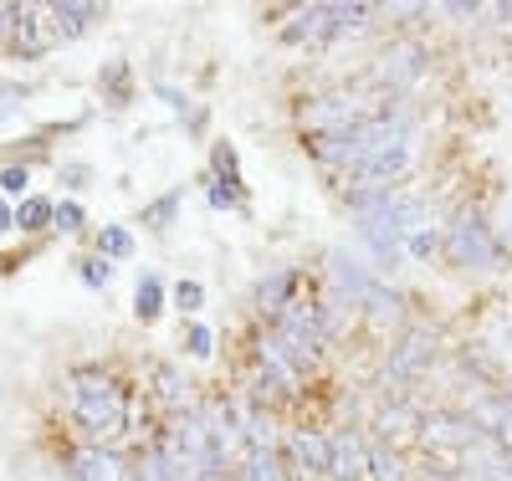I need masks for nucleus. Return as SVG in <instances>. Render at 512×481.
<instances>
[{
	"label": "nucleus",
	"mask_w": 512,
	"mask_h": 481,
	"mask_svg": "<svg viewBox=\"0 0 512 481\" xmlns=\"http://www.w3.org/2000/svg\"><path fill=\"white\" fill-rule=\"evenodd\" d=\"M292 287H297V277H292V272H272V277H262V282H256V308L277 318V313L287 308V302H292Z\"/></svg>",
	"instance_id": "nucleus-17"
},
{
	"label": "nucleus",
	"mask_w": 512,
	"mask_h": 481,
	"mask_svg": "<svg viewBox=\"0 0 512 481\" xmlns=\"http://www.w3.org/2000/svg\"><path fill=\"white\" fill-rule=\"evenodd\" d=\"M364 481H405V466H400V451L369 441V476Z\"/></svg>",
	"instance_id": "nucleus-21"
},
{
	"label": "nucleus",
	"mask_w": 512,
	"mask_h": 481,
	"mask_svg": "<svg viewBox=\"0 0 512 481\" xmlns=\"http://www.w3.org/2000/svg\"><path fill=\"white\" fill-rule=\"evenodd\" d=\"M26 185H31V169H26V164L0 169V190H6V195H26Z\"/></svg>",
	"instance_id": "nucleus-32"
},
{
	"label": "nucleus",
	"mask_w": 512,
	"mask_h": 481,
	"mask_svg": "<svg viewBox=\"0 0 512 481\" xmlns=\"http://www.w3.org/2000/svg\"><path fill=\"white\" fill-rule=\"evenodd\" d=\"M466 476L472 481H512V456L497 451L492 441H477L466 451Z\"/></svg>",
	"instance_id": "nucleus-14"
},
{
	"label": "nucleus",
	"mask_w": 512,
	"mask_h": 481,
	"mask_svg": "<svg viewBox=\"0 0 512 481\" xmlns=\"http://www.w3.org/2000/svg\"><path fill=\"white\" fill-rule=\"evenodd\" d=\"M374 113H384V108H374L359 93H328V98H313L303 108V128H313L318 139H333V134H349V128L369 123Z\"/></svg>",
	"instance_id": "nucleus-3"
},
{
	"label": "nucleus",
	"mask_w": 512,
	"mask_h": 481,
	"mask_svg": "<svg viewBox=\"0 0 512 481\" xmlns=\"http://www.w3.org/2000/svg\"><path fill=\"white\" fill-rule=\"evenodd\" d=\"M154 405L169 410V415H190V379L175 369V364H154Z\"/></svg>",
	"instance_id": "nucleus-13"
},
{
	"label": "nucleus",
	"mask_w": 512,
	"mask_h": 481,
	"mask_svg": "<svg viewBox=\"0 0 512 481\" xmlns=\"http://www.w3.org/2000/svg\"><path fill=\"white\" fill-rule=\"evenodd\" d=\"M128 251H134V236H128L123 226H103V236H98V256L118 261V256H128Z\"/></svg>",
	"instance_id": "nucleus-26"
},
{
	"label": "nucleus",
	"mask_w": 512,
	"mask_h": 481,
	"mask_svg": "<svg viewBox=\"0 0 512 481\" xmlns=\"http://www.w3.org/2000/svg\"><path fill=\"white\" fill-rule=\"evenodd\" d=\"M374 430H379V446H405V441H415L420 435V410L415 405H405V400H395V405H384L379 415H374Z\"/></svg>",
	"instance_id": "nucleus-12"
},
{
	"label": "nucleus",
	"mask_w": 512,
	"mask_h": 481,
	"mask_svg": "<svg viewBox=\"0 0 512 481\" xmlns=\"http://www.w3.org/2000/svg\"><path fill=\"white\" fill-rule=\"evenodd\" d=\"M441 251H446L451 267H461V272H492L497 256H502L482 210H461L456 221L446 226V236H441Z\"/></svg>",
	"instance_id": "nucleus-2"
},
{
	"label": "nucleus",
	"mask_w": 512,
	"mask_h": 481,
	"mask_svg": "<svg viewBox=\"0 0 512 481\" xmlns=\"http://www.w3.org/2000/svg\"><path fill=\"white\" fill-rule=\"evenodd\" d=\"M425 62H431V52H425L420 41H400V47L384 52V62H379V82L405 87V82H415V77L425 72Z\"/></svg>",
	"instance_id": "nucleus-11"
},
{
	"label": "nucleus",
	"mask_w": 512,
	"mask_h": 481,
	"mask_svg": "<svg viewBox=\"0 0 512 481\" xmlns=\"http://www.w3.org/2000/svg\"><path fill=\"white\" fill-rule=\"evenodd\" d=\"M507 338H512V318H507Z\"/></svg>",
	"instance_id": "nucleus-37"
},
{
	"label": "nucleus",
	"mask_w": 512,
	"mask_h": 481,
	"mask_svg": "<svg viewBox=\"0 0 512 481\" xmlns=\"http://www.w3.org/2000/svg\"><path fill=\"white\" fill-rule=\"evenodd\" d=\"M420 441L436 446V451H472L487 435L472 420V410H425L420 415Z\"/></svg>",
	"instance_id": "nucleus-4"
},
{
	"label": "nucleus",
	"mask_w": 512,
	"mask_h": 481,
	"mask_svg": "<svg viewBox=\"0 0 512 481\" xmlns=\"http://www.w3.org/2000/svg\"><path fill=\"white\" fill-rule=\"evenodd\" d=\"M436 364V328H410V333H400V343L390 348V364H384V384H405V379H415V374H425Z\"/></svg>",
	"instance_id": "nucleus-6"
},
{
	"label": "nucleus",
	"mask_w": 512,
	"mask_h": 481,
	"mask_svg": "<svg viewBox=\"0 0 512 481\" xmlns=\"http://www.w3.org/2000/svg\"><path fill=\"white\" fill-rule=\"evenodd\" d=\"M52 226H57V231H67V236H77L82 226H88V215H82V205H77V200H62V205H57V215H52Z\"/></svg>",
	"instance_id": "nucleus-27"
},
{
	"label": "nucleus",
	"mask_w": 512,
	"mask_h": 481,
	"mask_svg": "<svg viewBox=\"0 0 512 481\" xmlns=\"http://www.w3.org/2000/svg\"><path fill=\"white\" fill-rule=\"evenodd\" d=\"M67 466H72L77 481H134V466H128L113 446H93V441H82L67 456Z\"/></svg>",
	"instance_id": "nucleus-8"
},
{
	"label": "nucleus",
	"mask_w": 512,
	"mask_h": 481,
	"mask_svg": "<svg viewBox=\"0 0 512 481\" xmlns=\"http://www.w3.org/2000/svg\"><path fill=\"white\" fill-rule=\"evenodd\" d=\"M11 226H16V215L6 210V200H0V231H11Z\"/></svg>",
	"instance_id": "nucleus-36"
},
{
	"label": "nucleus",
	"mask_w": 512,
	"mask_h": 481,
	"mask_svg": "<svg viewBox=\"0 0 512 481\" xmlns=\"http://www.w3.org/2000/svg\"><path fill=\"white\" fill-rule=\"evenodd\" d=\"M72 420L82 425V435H88L93 446H108L113 435L128 430V395H123V384L103 369H72Z\"/></svg>",
	"instance_id": "nucleus-1"
},
{
	"label": "nucleus",
	"mask_w": 512,
	"mask_h": 481,
	"mask_svg": "<svg viewBox=\"0 0 512 481\" xmlns=\"http://www.w3.org/2000/svg\"><path fill=\"white\" fill-rule=\"evenodd\" d=\"M185 348H190L195 359H210V354H216V333H210L205 323H195V328H190V338H185Z\"/></svg>",
	"instance_id": "nucleus-31"
},
{
	"label": "nucleus",
	"mask_w": 512,
	"mask_h": 481,
	"mask_svg": "<svg viewBox=\"0 0 512 481\" xmlns=\"http://www.w3.org/2000/svg\"><path fill=\"white\" fill-rule=\"evenodd\" d=\"M328 446H333V456H328V481H364V476H369V441H364L359 430L328 435Z\"/></svg>",
	"instance_id": "nucleus-10"
},
{
	"label": "nucleus",
	"mask_w": 512,
	"mask_h": 481,
	"mask_svg": "<svg viewBox=\"0 0 512 481\" xmlns=\"http://www.w3.org/2000/svg\"><path fill=\"white\" fill-rule=\"evenodd\" d=\"M82 282H88V287H108L113 282V261L108 256H88V261H82Z\"/></svg>",
	"instance_id": "nucleus-29"
},
{
	"label": "nucleus",
	"mask_w": 512,
	"mask_h": 481,
	"mask_svg": "<svg viewBox=\"0 0 512 481\" xmlns=\"http://www.w3.org/2000/svg\"><path fill=\"white\" fill-rule=\"evenodd\" d=\"M175 302H180V313H200L205 287H200V282H180V287H175Z\"/></svg>",
	"instance_id": "nucleus-33"
},
{
	"label": "nucleus",
	"mask_w": 512,
	"mask_h": 481,
	"mask_svg": "<svg viewBox=\"0 0 512 481\" xmlns=\"http://www.w3.org/2000/svg\"><path fill=\"white\" fill-rule=\"evenodd\" d=\"M62 180L67 185H82V180H88V164H62Z\"/></svg>",
	"instance_id": "nucleus-35"
},
{
	"label": "nucleus",
	"mask_w": 512,
	"mask_h": 481,
	"mask_svg": "<svg viewBox=\"0 0 512 481\" xmlns=\"http://www.w3.org/2000/svg\"><path fill=\"white\" fill-rule=\"evenodd\" d=\"M21 103H26V87L0 77V123H6V118H16V113H21Z\"/></svg>",
	"instance_id": "nucleus-28"
},
{
	"label": "nucleus",
	"mask_w": 512,
	"mask_h": 481,
	"mask_svg": "<svg viewBox=\"0 0 512 481\" xmlns=\"http://www.w3.org/2000/svg\"><path fill=\"white\" fill-rule=\"evenodd\" d=\"M328 456H333L328 435H318V430H287V471H292V481L328 476Z\"/></svg>",
	"instance_id": "nucleus-9"
},
{
	"label": "nucleus",
	"mask_w": 512,
	"mask_h": 481,
	"mask_svg": "<svg viewBox=\"0 0 512 481\" xmlns=\"http://www.w3.org/2000/svg\"><path fill=\"white\" fill-rule=\"evenodd\" d=\"M210 164H216V174H221V185L241 190V164H236V149H231V144H216V149H210Z\"/></svg>",
	"instance_id": "nucleus-25"
},
{
	"label": "nucleus",
	"mask_w": 512,
	"mask_h": 481,
	"mask_svg": "<svg viewBox=\"0 0 512 481\" xmlns=\"http://www.w3.org/2000/svg\"><path fill=\"white\" fill-rule=\"evenodd\" d=\"M52 215H57V205H52V200L26 195V200H21V210H16V226H21V231H47V226H52Z\"/></svg>",
	"instance_id": "nucleus-22"
},
{
	"label": "nucleus",
	"mask_w": 512,
	"mask_h": 481,
	"mask_svg": "<svg viewBox=\"0 0 512 481\" xmlns=\"http://www.w3.org/2000/svg\"><path fill=\"white\" fill-rule=\"evenodd\" d=\"M236 476H241V481H292V471L282 466L277 451H246V461H241Z\"/></svg>",
	"instance_id": "nucleus-18"
},
{
	"label": "nucleus",
	"mask_w": 512,
	"mask_h": 481,
	"mask_svg": "<svg viewBox=\"0 0 512 481\" xmlns=\"http://www.w3.org/2000/svg\"><path fill=\"white\" fill-rule=\"evenodd\" d=\"M180 200H185V190H169V195L149 200V205H144V226H154V231H169V221H175Z\"/></svg>",
	"instance_id": "nucleus-23"
},
{
	"label": "nucleus",
	"mask_w": 512,
	"mask_h": 481,
	"mask_svg": "<svg viewBox=\"0 0 512 481\" xmlns=\"http://www.w3.org/2000/svg\"><path fill=\"white\" fill-rule=\"evenodd\" d=\"M134 313H139L144 323H154V318L164 313V282H159L154 272H144L139 287H134Z\"/></svg>",
	"instance_id": "nucleus-20"
},
{
	"label": "nucleus",
	"mask_w": 512,
	"mask_h": 481,
	"mask_svg": "<svg viewBox=\"0 0 512 481\" xmlns=\"http://www.w3.org/2000/svg\"><path fill=\"white\" fill-rule=\"evenodd\" d=\"M436 251H441V231H436V226L410 231V241H405V256H410V261H431Z\"/></svg>",
	"instance_id": "nucleus-24"
},
{
	"label": "nucleus",
	"mask_w": 512,
	"mask_h": 481,
	"mask_svg": "<svg viewBox=\"0 0 512 481\" xmlns=\"http://www.w3.org/2000/svg\"><path fill=\"white\" fill-rule=\"evenodd\" d=\"M410 164H415V134L374 149V154L354 169V180H359V190H395L405 174H410Z\"/></svg>",
	"instance_id": "nucleus-5"
},
{
	"label": "nucleus",
	"mask_w": 512,
	"mask_h": 481,
	"mask_svg": "<svg viewBox=\"0 0 512 481\" xmlns=\"http://www.w3.org/2000/svg\"><path fill=\"white\" fill-rule=\"evenodd\" d=\"M333 16H338V6H308V11H297V21L282 36L287 41H333Z\"/></svg>",
	"instance_id": "nucleus-15"
},
{
	"label": "nucleus",
	"mask_w": 512,
	"mask_h": 481,
	"mask_svg": "<svg viewBox=\"0 0 512 481\" xmlns=\"http://www.w3.org/2000/svg\"><path fill=\"white\" fill-rule=\"evenodd\" d=\"M47 11H52L57 41L82 36V31H88V21H98V16H103V6H77V0H57V6H47Z\"/></svg>",
	"instance_id": "nucleus-16"
},
{
	"label": "nucleus",
	"mask_w": 512,
	"mask_h": 481,
	"mask_svg": "<svg viewBox=\"0 0 512 481\" xmlns=\"http://www.w3.org/2000/svg\"><path fill=\"white\" fill-rule=\"evenodd\" d=\"M210 205H216V210H236L241 205V190H231V185H210Z\"/></svg>",
	"instance_id": "nucleus-34"
},
{
	"label": "nucleus",
	"mask_w": 512,
	"mask_h": 481,
	"mask_svg": "<svg viewBox=\"0 0 512 481\" xmlns=\"http://www.w3.org/2000/svg\"><path fill=\"white\" fill-rule=\"evenodd\" d=\"M328 282H333V302H344V308H364V297L374 287L369 267L349 251H328Z\"/></svg>",
	"instance_id": "nucleus-7"
},
{
	"label": "nucleus",
	"mask_w": 512,
	"mask_h": 481,
	"mask_svg": "<svg viewBox=\"0 0 512 481\" xmlns=\"http://www.w3.org/2000/svg\"><path fill=\"white\" fill-rule=\"evenodd\" d=\"M364 313H369V323H374V328L395 323V318H400V292H390L384 282H374V287H369V297H364Z\"/></svg>",
	"instance_id": "nucleus-19"
},
{
	"label": "nucleus",
	"mask_w": 512,
	"mask_h": 481,
	"mask_svg": "<svg viewBox=\"0 0 512 481\" xmlns=\"http://www.w3.org/2000/svg\"><path fill=\"white\" fill-rule=\"evenodd\" d=\"M103 82H108V98H113V108H123V103H128V67H123V62H113V67L103 72Z\"/></svg>",
	"instance_id": "nucleus-30"
}]
</instances>
